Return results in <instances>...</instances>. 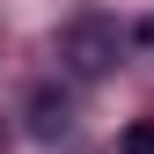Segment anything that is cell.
Segmentation results:
<instances>
[{
	"mask_svg": "<svg viewBox=\"0 0 154 154\" xmlns=\"http://www.w3.org/2000/svg\"><path fill=\"white\" fill-rule=\"evenodd\" d=\"M118 154H154V118H147V125H132L125 140H118Z\"/></svg>",
	"mask_w": 154,
	"mask_h": 154,
	"instance_id": "3",
	"label": "cell"
},
{
	"mask_svg": "<svg viewBox=\"0 0 154 154\" xmlns=\"http://www.w3.org/2000/svg\"><path fill=\"white\" fill-rule=\"evenodd\" d=\"M29 132H37V140H66V132H73V95L37 88L29 95Z\"/></svg>",
	"mask_w": 154,
	"mask_h": 154,
	"instance_id": "2",
	"label": "cell"
},
{
	"mask_svg": "<svg viewBox=\"0 0 154 154\" xmlns=\"http://www.w3.org/2000/svg\"><path fill=\"white\" fill-rule=\"evenodd\" d=\"M132 44H140V51H154V15H140V29H132Z\"/></svg>",
	"mask_w": 154,
	"mask_h": 154,
	"instance_id": "4",
	"label": "cell"
},
{
	"mask_svg": "<svg viewBox=\"0 0 154 154\" xmlns=\"http://www.w3.org/2000/svg\"><path fill=\"white\" fill-rule=\"evenodd\" d=\"M118 51H125V29L110 22V15H73L59 29V66L73 81H103V73H118Z\"/></svg>",
	"mask_w": 154,
	"mask_h": 154,
	"instance_id": "1",
	"label": "cell"
},
{
	"mask_svg": "<svg viewBox=\"0 0 154 154\" xmlns=\"http://www.w3.org/2000/svg\"><path fill=\"white\" fill-rule=\"evenodd\" d=\"M0 154H8V118H0Z\"/></svg>",
	"mask_w": 154,
	"mask_h": 154,
	"instance_id": "5",
	"label": "cell"
}]
</instances>
